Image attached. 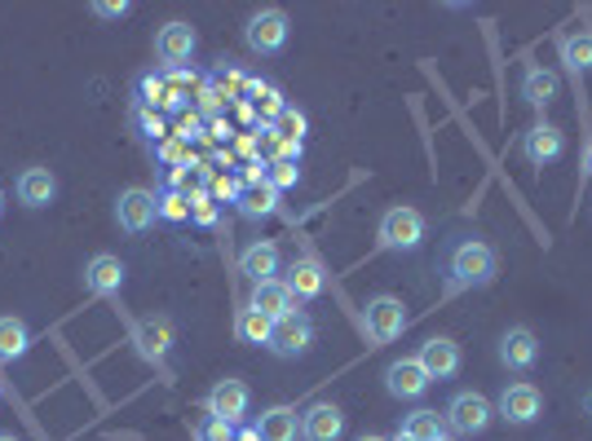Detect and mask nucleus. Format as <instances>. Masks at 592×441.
I'll list each match as a JSON object with an SVG mask.
<instances>
[{"label": "nucleus", "mask_w": 592, "mask_h": 441, "mask_svg": "<svg viewBox=\"0 0 592 441\" xmlns=\"http://www.w3.org/2000/svg\"><path fill=\"white\" fill-rule=\"evenodd\" d=\"M310 349H315V322L302 309L274 322V331H270V353L274 357H306Z\"/></svg>", "instance_id": "obj_6"}, {"label": "nucleus", "mask_w": 592, "mask_h": 441, "mask_svg": "<svg viewBox=\"0 0 592 441\" xmlns=\"http://www.w3.org/2000/svg\"><path fill=\"white\" fill-rule=\"evenodd\" d=\"M195 49H199V36H195L190 23H164L160 36H155V54H160V63L173 67V71L186 67V63L195 58Z\"/></svg>", "instance_id": "obj_9"}, {"label": "nucleus", "mask_w": 592, "mask_h": 441, "mask_svg": "<svg viewBox=\"0 0 592 441\" xmlns=\"http://www.w3.org/2000/svg\"><path fill=\"white\" fill-rule=\"evenodd\" d=\"M416 357H420V366L429 371V379H451V375L460 371V344H456L451 335H429Z\"/></svg>", "instance_id": "obj_16"}, {"label": "nucleus", "mask_w": 592, "mask_h": 441, "mask_svg": "<svg viewBox=\"0 0 592 441\" xmlns=\"http://www.w3.org/2000/svg\"><path fill=\"white\" fill-rule=\"evenodd\" d=\"M500 274V256L491 243L482 239H456L447 247V287L451 291H473V287H491Z\"/></svg>", "instance_id": "obj_1"}, {"label": "nucleus", "mask_w": 592, "mask_h": 441, "mask_svg": "<svg viewBox=\"0 0 592 441\" xmlns=\"http://www.w3.org/2000/svg\"><path fill=\"white\" fill-rule=\"evenodd\" d=\"M283 283H287L292 300H319L328 291V269L319 261H292V269H287Z\"/></svg>", "instance_id": "obj_21"}, {"label": "nucleus", "mask_w": 592, "mask_h": 441, "mask_svg": "<svg viewBox=\"0 0 592 441\" xmlns=\"http://www.w3.org/2000/svg\"><path fill=\"white\" fill-rule=\"evenodd\" d=\"M160 217L164 221H190V199L186 195H160Z\"/></svg>", "instance_id": "obj_31"}, {"label": "nucleus", "mask_w": 592, "mask_h": 441, "mask_svg": "<svg viewBox=\"0 0 592 441\" xmlns=\"http://www.w3.org/2000/svg\"><path fill=\"white\" fill-rule=\"evenodd\" d=\"M133 5H124V0H120V5H116V0H94V14L98 19H124Z\"/></svg>", "instance_id": "obj_32"}, {"label": "nucleus", "mask_w": 592, "mask_h": 441, "mask_svg": "<svg viewBox=\"0 0 592 441\" xmlns=\"http://www.w3.org/2000/svg\"><path fill=\"white\" fill-rule=\"evenodd\" d=\"M195 217H199V221L208 225V221H212L217 212H212V203H208V199H195Z\"/></svg>", "instance_id": "obj_34"}, {"label": "nucleus", "mask_w": 592, "mask_h": 441, "mask_svg": "<svg viewBox=\"0 0 592 441\" xmlns=\"http://www.w3.org/2000/svg\"><path fill=\"white\" fill-rule=\"evenodd\" d=\"M274 133H278L283 146H302V137H306V115L292 111V107H283V115L274 120Z\"/></svg>", "instance_id": "obj_29"}, {"label": "nucleus", "mask_w": 592, "mask_h": 441, "mask_svg": "<svg viewBox=\"0 0 592 441\" xmlns=\"http://www.w3.org/2000/svg\"><path fill=\"white\" fill-rule=\"evenodd\" d=\"M14 190H19V203L23 208H50L58 199V177L36 164V168H23L19 173V186Z\"/></svg>", "instance_id": "obj_18"}, {"label": "nucleus", "mask_w": 592, "mask_h": 441, "mask_svg": "<svg viewBox=\"0 0 592 441\" xmlns=\"http://www.w3.org/2000/svg\"><path fill=\"white\" fill-rule=\"evenodd\" d=\"M256 437L261 441H296L302 437V415H296L292 406H270L256 423Z\"/></svg>", "instance_id": "obj_22"}, {"label": "nucleus", "mask_w": 592, "mask_h": 441, "mask_svg": "<svg viewBox=\"0 0 592 441\" xmlns=\"http://www.w3.org/2000/svg\"><path fill=\"white\" fill-rule=\"evenodd\" d=\"M155 221H160V199L151 190H142V186L120 190V199H116V225L124 234H146Z\"/></svg>", "instance_id": "obj_5"}, {"label": "nucleus", "mask_w": 592, "mask_h": 441, "mask_svg": "<svg viewBox=\"0 0 592 441\" xmlns=\"http://www.w3.org/2000/svg\"><path fill=\"white\" fill-rule=\"evenodd\" d=\"M239 441H261V437H256V428H252V432H239Z\"/></svg>", "instance_id": "obj_36"}, {"label": "nucleus", "mask_w": 592, "mask_h": 441, "mask_svg": "<svg viewBox=\"0 0 592 441\" xmlns=\"http://www.w3.org/2000/svg\"><path fill=\"white\" fill-rule=\"evenodd\" d=\"M199 441H230V423H221V419H208V423L199 428Z\"/></svg>", "instance_id": "obj_33"}, {"label": "nucleus", "mask_w": 592, "mask_h": 441, "mask_svg": "<svg viewBox=\"0 0 592 441\" xmlns=\"http://www.w3.org/2000/svg\"><path fill=\"white\" fill-rule=\"evenodd\" d=\"M394 441H412V437H403V432H398V437H394Z\"/></svg>", "instance_id": "obj_40"}, {"label": "nucleus", "mask_w": 592, "mask_h": 441, "mask_svg": "<svg viewBox=\"0 0 592 441\" xmlns=\"http://www.w3.org/2000/svg\"><path fill=\"white\" fill-rule=\"evenodd\" d=\"M583 173H588V177H592V146H588V151H583Z\"/></svg>", "instance_id": "obj_35"}, {"label": "nucleus", "mask_w": 592, "mask_h": 441, "mask_svg": "<svg viewBox=\"0 0 592 441\" xmlns=\"http://www.w3.org/2000/svg\"><path fill=\"white\" fill-rule=\"evenodd\" d=\"M341 432H346V415L332 401H315L302 415V441H341Z\"/></svg>", "instance_id": "obj_17"}, {"label": "nucleus", "mask_w": 592, "mask_h": 441, "mask_svg": "<svg viewBox=\"0 0 592 441\" xmlns=\"http://www.w3.org/2000/svg\"><path fill=\"white\" fill-rule=\"evenodd\" d=\"M376 243H381V252H416L425 243V217H420V208H412V203L390 208L381 217V225H376Z\"/></svg>", "instance_id": "obj_2"}, {"label": "nucleus", "mask_w": 592, "mask_h": 441, "mask_svg": "<svg viewBox=\"0 0 592 441\" xmlns=\"http://www.w3.org/2000/svg\"><path fill=\"white\" fill-rule=\"evenodd\" d=\"M274 208H278V190H274L270 181L239 190V212H243L248 221H265V217H274Z\"/></svg>", "instance_id": "obj_26"}, {"label": "nucleus", "mask_w": 592, "mask_h": 441, "mask_svg": "<svg viewBox=\"0 0 592 441\" xmlns=\"http://www.w3.org/2000/svg\"><path fill=\"white\" fill-rule=\"evenodd\" d=\"M270 331H274V322H270L265 313H256L252 305H243V309L234 313V335H239L243 344H256V349L265 344V349H270Z\"/></svg>", "instance_id": "obj_28"}, {"label": "nucleus", "mask_w": 592, "mask_h": 441, "mask_svg": "<svg viewBox=\"0 0 592 441\" xmlns=\"http://www.w3.org/2000/svg\"><path fill=\"white\" fill-rule=\"evenodd\" d=\"M248 401H252V393H248L243 379H221V384L208 393V415L234 428V423L248 415Z\"/></svg>", "instance_id": "obj_12"}, {"label": "nucleus", "mask_w": 592, "mask_h": 441, "mask_svg": "<svg viewBox=\"0 0 592 441\" xmlns=\"http://www.w3.org/2000/svg\"><path fill=\"white\" fill-rule=\"evenodd\" d=\"M522 98H526V107L548 111L552 98H557V71H548V67H526V76H522Z\"/></svg>", "instance_id": "obj_23"}, {"label": "nucleus", "mask_w": 592, "mask_h": 441, "mask_svg": "<svg viewBox=\"0 0 592 441\" xmlns=\"http://www.w3.org/2000/svg\"><path fill=\"white\" fill-rule=\"evenodd\" d=\"M124 278H129V269H124V261L111 256V252H98V256L85 265V287H89L94 296H120V291H124Z\"/></svg>", "instance_id": "obj_13"}, {"label": "nucleus", "mask_w": 592, "mask_h": 441, "mask_svg": "<svg viewBox=\"0 0 592 441\" xmlns=\"http://www.w3.org/2000/svg\"><path fill=\"white\" fill-rule=\"evenodd\" d=\"M429 371L420 366V357H398V362H390V371H385V388L398 397V401H416V397H425L429 393Z\"/></svg>", "instance_id": "obj_11"}, {"label": "nucleus", "mask_w": 592, "mask_h": 441, "mask_svg": "<svg viewBox=\"0 0 592 441\" xmlns=\"http://www.w3.org/2000/svg\"><path fill=\"white\" fill-rule=\"evenodd\" d=\"M239 274H243L252 287L265 283V278H278V247H274L270 239L248 243V247L239 252Z\"/></svg>", "instance_id": "obj_19"}, {"label": "nucleus", "mask_w": 592, "mask_h": 441, "mask_svg": "<svg viewBox=\"0 0 592 441\" xmlns=\"http://www.w3.org/2000/svg\"><path fill=\"white\" fill-rule=\"evenodd\" d=\"M0 441H23V437H14V432H0Z\"/></svg>", "instance_id": "obj_38"}, {"label": "nucleus", "mask_w": 592, "mask_h": 441, "mask_svg": "<svg viewBox=\"0 0 592 441\" xmlns=\"http://www.w3.org/2000/svg\"><path fill=\"white\" fill-rule=\"evenodd\" d=\"M442 441H451V437H442Z\"/></svg>", "instance_id": "obj_42"}, {"label": "nucleus", "mask_w": 592, "mask_h": 441, "mask_svg": "<svg viewBox=\"0 0 592 441\" xmlns=\"http://www.w3.org/2000/svg\"><path fill=\"white\" fill-rule=\"evenodd\" d=\"M32 349V327L23 318H0V362H19Z\"/></svg>", "instance_id": "obj_24"}, {"label": "nucleus", "mask_w": 592, "mask_h": 441, "mask_svg": "<svg viewBox=\"0 0 592 441\" xmlns=\"http://www.w3.org/2000/svg\"><path fill=\"white\" fill-rule=\"evenodd\" d=\"M539 410H544V393H539L535 384H526V379L504 384V393H500V419L526 428V423L539 419Z\"/></svg>", "instance_id": "obj_8"}, {"label": "nucleus", "mask_w": 592, "mask_h": 441, "mask_svg": "<svg viewBox=\"0 0 592 441\" xmlns=\"http://www.w3.org/2000/svg\"><path fill=\"white\" fill-rule=\"evenodd\" d=\"M363 331L372 344H394L407 331V305L398 296H372L363 309Z\"/></svg>", "instance_id": "obj_4"}, {"label": "nucleus", "mask_w": 592, "mask_h": 441, "mask_svg": "<svg viewBox=\"0 0 592 441\" xmlns=\"http://www.w3.org/2000/svg\"><path fill=\"white\" fill-rule=\"evenodd\" d=\"M500 362H504L508 371H530V366L539 362V340H535V331H530V327H508V331L500 335Z\"/></svg>", "instance_id": "obj_15"}, {"label": "nucleus", "mask_w": 592, "mask_h": 441, "mask_svg": "<svg viewBox=\"0 0 592 441\" xmlns=\"http://www.w3.org/2000/svg\"><path fill=\"white\" fill-rule=\"evenodd\" d=\"M133 344L146 362H164L168 357V344H173V318L168 313H155V318H142L138 331H133Z\"/></svg>", "instance_id": "obj_14"}, {"label": "nucleus", "mask_w": 592, "mask_h": 441, "mask_svg": "<svg viewBox=\"0 0 592 441\" xmlns=\"http://www.w3.org/2000/svg\"><path fill=\"white\" fill-rule=\"evenodd\" d=\"M265 181H270L274 190H292L296 181H302V168H296V159H274L270 173H265Z\"/></svg>", "instance_id": "obj_30"}, {"label": "nucleus", "mask_w": 592, "mask_h": 441, "mask_svg": "<svg viewBox=\"0 0 592 441\" xmlns=\"http://www.w3.org/2000/svg\"><path fill=\"white\" fill-rule=\"evenodd\" d=\"M0 397H6V384H0Z\"/></svg>", "instance_id": "obj_41"}, {"label": "nucleus", "mask_w": 592, "mask_h": 441, "mask_svg": "<svg viewBox=\"0 0 592 441\" xmlns=\"http://www.w3.org/2000/svg\"><path fill=\"white\" fill-rule=\"evenodd\" d=\"M561 63L574 80H583L592 71V32H579V36H561Z\"/></svg>", "instance_id": "obj_27"}, {"label": "nucleus", "mask_w": 592, "mask_h": 441, "mask_svg": "<svg viewBox=\"0 0 592 441\" xmlns=\"http://www.w3.org/2000/svg\"><path fill=\"white\" fill-rule=\"evenodd\" d=\"M442 419H447V432H456V437H478V432L491 428L495 406H491L482 393H469V388H464V393H456V397L447 401Z\"/></svg>", "instance_id": "obj_3"}, {"label": "nucleus", "mask_w": 592, "mask_h": 441, "mask_svg": "<svg viewBox=\"0 0 592 441\" xmlns=\"http://www.w3.org/2000/svg\"><path fill=\"white\" fill-rule=\"evenodd\" d=\"M561 151H566V133H561L557 124H548V120H539L535 129H526V133H522V159H526V164H535V168L557 164V159H561Z\"/></svg>", "instance_id": "obj_10"}, {"label": "nucleus", "mask_w": 592, "mask_h": 441, "mask_svg": "<svg viewBox=\"0 0 592 441\" xmlns=\"http://www.w3.org/2000/svg\"><path fill=\"white\" fill-rule=\"evenodd\" d=\"M403 437H412V441H442L447 437V419L438 415V410H412V415H403V428H398Z\"/></svg>", "instance_id": "obj_25"}, {"label": "nucleus", "mask_w": 592, "mask_h": 441, "mask_svg": "<svg viewBox=\"0 0 592 441\" xmlns=\"http://www.w3.org/2000/svg\"><path fill=\"white\" fill-rule=\"evenodd\" d=\"M248 305H252L256 313H265L270 322H278V318H287V313H296V300H292V291H287V283H283V278H265V283H256V287H252V296H248Z\"/></svg>", "instance_id": "obj_20"}, {"label": "nucleus", "mask_w": 592, "mask_h": 441, "mask_svg": "<svg viewBox=\"0 0 592 441\" xmlns=\"http://www.w3.org/2000/svg\"><path fill=\"white\" fill-rule=\"evenodd\" d=\"M0 212H6V190H0Z\"/></svg>", "instance_id": "obj_39"}, {"label": "nucleus", "mask_w": 592, "mask_h": 441, "mask_svg": "<svg viewBox=\"0 0 592 441\" xmlns=\"http://www.w3.org/2000/svg\"><path fill=\"white\" fill-rule=\"evenodd\" d=\"M287 14L283 10H256L252 19H248V27H243V41H248V49L252 54H278L283 45H287Z\"/></svg>", "instance_id": "obj_7"}, {"label": "nucleus", "mask_w": 592, "mask_h": 441, "mask_svg": "<svg viewBox=\"0 0 592 441\" xmlns=\"http://www.w3.org/2000/svg\"><path fill=\"white\" fill-rule=\"evenodd\" d=\"M359 441H390V437H376V432H368V437H359Z\"/></svg>", "instance_id": "obj_37"}]
</instances>
